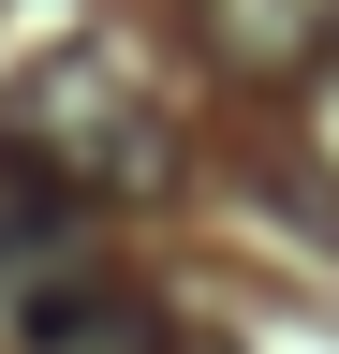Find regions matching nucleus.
<instances>
[{"label": "nucleus", "instance_id": "1", "mask_svg": "<svg viewBox=\"0 0 339 354\" xmlns=\"http://www.w3.org/2000/svg\"><path fill=\"white\" fill-rule=\"evenodd\" d=\"M15 339L30 354H162V310L133 281H104V266H45L15 295Z\"/></svg>", "mask_w": 339, "mask_h": 354}, {"label": "nucleus", "instance_id": "2", "mask_svg": "<svg viewBox=\"0 0 339 354\" xmlns=\"http://www.w3.org/2000/svg\"><path fill=\"white\" fill-rule=\"evenodd\" d=\"M206 44L251 59V74H295V59L339 44V0H206Z\"/></svg>", "mask_w": 339, "mask_h": 354}]
</instances>
